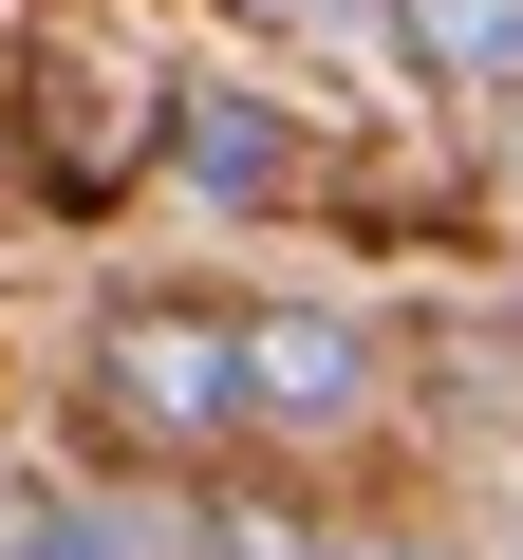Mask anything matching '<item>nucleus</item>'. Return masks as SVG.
Returning <instances> with one entry per match:
<instances>
[{"instance_id": "nucleus-6", "label": "nucleus", "mask_w": 523, "mask_h": 560, "mask_svg": "<svg viewBox=\"0 0 523 560\" xmlns=\"http://www.w3.org/2000/svg\"><path fill=\"white\" fill-rule=\"evenodd\" d=\"M20 560H150V541H113L94 504H38V523H20Z\"/></svg>"}, {"instance_id": "nucleus-4", "label": "nucleus", "mask_w": 523, "mask_h": 560, "mask_svg": "<svg viewBox=\"0 0 523 560\" xmlns=\"http://www.w3.org/2000/svg\"><path fill=\"white\" fill-rule=\"evenodd\" d=\"M449 94H523V0H374Z\"/></svg>"}, {"instance_id": "nucleus-5", "label": "nucleus", "mask_w": 523, "mask_h": 560, "mask_svg": "<svg viewBox=\"0 0 523 560\" xmlns=\"http://www.w3.org/2000/svg\"><path fill=\"white\" fill-rule=\"evenodd\" d=\"M206 560H356V541H318L300 504H262V486H224V504H206Z\"/></svg>"}, {"instance_id": "nucleus-3", "label": "nucleus", "mask_w": 523, "mask_h": 560, "mask_svg": "<svg viewBox=\"0 0 523 560\" xmlns=\"http://www.w3.org/2000/svg\"><path fill=\"white\" fill-rule=\"evenodd\" d=\"M168 150L206 206H281L300 187V113H262V94H168Z\"/></svg>"}, {"instance_id": "nucleus-1", "label": "nucleus", "mask_w": 523, "mask_h": 560, "mask_svg": "<svg viewBox=\"0 0 523 560\" xmlns=\"http://www.w3.org/2000/svg\"><path fill=\"white\" fill-rule=\"evenodd\" d=\"M94 393H113L131 448H224V430H262V318H224V300H131V318L94 337Z\"/></svg>"}, {"instance_id": "nucleus-8", "label": "nucleus", "mask_w": 523, "mask_h": 560, "mask_svg": "<svg viewBox=\"0 0 523 560\" xmlns=\"http://www.w3.org/2000/svg\"><path fill=\"white\" fill-rule=\"evenodd\" d=\"M281 20H356V0H281Z\"/></svg>"}, {"instance_id": "nucleus-7", "label": "nucleus", "mask_w": 523, "mask_h": 560, "mask_svg": "<svg viewBox=\"0 0 523 560\" xmlns=\"http://www.w3.org/2000/svg\"><path fill=\"white\" fill-rule=\"evenodd\" d=\"M356 560H449V541H356Z\"/></svg>"}, {"instance_id": "nucleus-2", "label": "nucleus", "mask_w": 523, "mask_h": 560, "mask_svg": "<svg viewBox=\"0 0 523 560\" xmlns=\"http://www.w3.org/2000/svg\"><path fill=\"white\" fill-rule=\"evenodd\" d=\"M356 411H374V337L318 318V300H281L262 318V430H356Z\"/></svg>"}]
</instances>
